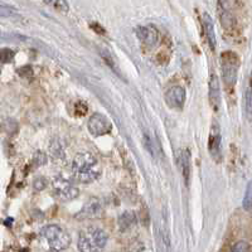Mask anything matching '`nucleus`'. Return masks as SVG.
Masks as SVG:
<instances>
[{"label":"nucleus","mask_w":252,"mask_h":252,"mask_svg":"<svg viewBox=\"0 0 252 252\" xmlns=\"http://www.w3.org/2000/svg\"><path fill=\"white\" fill-rule=\"evenodd\" d=\"M72 174L80 183H91L101 174V166L91 153H80L72 161Z\"/></svg>","instance_id":"obj_1"},{"label":"nucleus","mask_w":252,"mask_h":252,"mask_svg":"<svg viewBox=\"0 0 252 252\" xmlns=\"http://www.w3.org/2000/svg\"><path fill=\"white\" fill-rule=\"evenodd\" d=\"M40 244L47 251L61 252L66 250L71 244L68 233L57 224H48L40 231Z\"/></svg>","instance_id":"obj_2"},{"label":"nucleus","mask_w":252,"mask_h":252,"mask_svg":"<svg viewBox=\"0 0 252 252\" xmlns=\"http://www.w3.org/2000/svg\"><path fill=\"white\" fill-rule=\"evenodd\" d=\"M107 244V235L98 227H89L83 229L78 237L80 252H102Z\"/></svg>","instance_id":"obj_3"},{"label":"nucleus","mask_w":252,"mask_h":252,"mask_svg":"<svg viewBox=\"0 0 252 252\" xmlns=\"http://www.w3.org/2000/svg\"><path fill=\"white\" fill-rule=\"evenodd\" d=\"M238 58L232 52L222 55V78L227 86H233L237 80Z\"/></svg>","instance_id":"obj_4"},{"label":"nucleus","mask_w":252,"mask_h":252,"mask_svg":"<svg viewBox=\"0 0 252 252\" xmlns=\"http://www.w3.org/2000/svg\"><path fill=\"white\" fill-rule=\"evenodd\" d=\"M53 189H55L56 195L64 202L72 201L78 197V189L76 188L75 184L72 183L71 179L63 177V175L55 178Z\"/></svg>","instance_id":"obj_5"},{"label":"nucleus","mask_w":252,"mask_h":252,"mask_svg":"<svg viewBox=\"0 0 252 252\" xmlns=\"http://www.w3.org/2000/svg\"><path fill=\"white\" fill-rule=\"evenodd\" d=\"M87 127L94 136H102V135L111 132L112 124L105 115L100 114V112H94L91 115V118L87 123Z\"/></svg>","instance_id":"obj_6"},{"label":"nucleus","mask_w":252,"mask_h":252,"mask_svg":"<svg viewBox=\"0 0 252 252\" xmlns=\"http://www.w3.org/2000/svg\"><path fill=\"white\" fill-rule=\"evenodd\" d=\"M186 90L182 86H173L165 92V103L170 109H182L186 102Z\"/></svg>","instance_id":"obj_7"},{"label":"nucleus","mask_w":252,"mask_h":252,"mask_svg":"<svg viewBox=\"0 0 252 252\" xmlns=\"http://www.w3.org/2000/svg\"><path fill=\"white\" fill-rule=\"evenodd\" d=\"M135 34L146 46H154L159 39V33L154 27H139L135 29Z\"/></svg>","instance_id":"obj_8"},{"label":"nucleus","mask_w":252,"mask_h":252,"mask_svg":"<svg viewBox=\"0 0 252 252\" xmlns=\"http://www.w3.org/2000/svg\"><path fill=\"white\" fill-rule=\"evenodd\" d=\"M209 154L212 155L216 161H220V134L218 129L217 124H213L212 131L209 135V143H208Z\"/></svg>","instance_id":"obj_9"},{"label":"nucleus","mask_w":252,"mask_h":252,"mask_svg":"<svg viewBox=\"0 0 252 252\" xmlns=\"http://www.w3.org/2000/svg\"><path fill=\"white\" fill-rule=\"evenodd\" d=\"M209 102L213 106V109L217 111L220 105V81L215 73L209 78Z\"/></svg>","instance_id":"obj_10"},{"label":"nucleus","mask_w":252,"mask_h":252,"mask_svg":"<svg viewBox=\"0 0 252 252\" xmlns=\"http://www.w3.org/2000/svg\"><path fill=\"white\" fill-rule=\"evenodd\" d=\"M202 24H203L204 33H206L207 42H208L209 48L215 51L216 49V33H215V24H213V20L211 18V15L204 13L203 19H202Z\"/></svg>","instance_id":"obj_11"},{"label":"nucleus","mask_w":252,"mask_h":252,"mask_svg":"<svg viewBox=\"0 0 252 252\" xmlns=\"http://www.w3.org/2000/svg\"><path fill=\"white\" fill-rule=\"evenodd\" d=\"M101 203L98 202V199H91V201L87 202L85 204V207L82 208L80 213H78V217L81 218H92V217H97L101 213Z\"/></svg>","instance_id":"obj_12"},{"label":"nucleus","mask_w":252,"mask_h":252,"mask_svg":"<svg viewBox=\"0 0 252 252\" xmlns=\"http://www.w3.org/2000/svg\"><path fill=\"white\" fill-rule=\"evenodd\" d=\"M179 160H181V169L182 173H183L184 181H186L187 186H188L189 175H190V153H189L188 149L182 150Z\"/></svg>","instance_id":"obj_13"},{"label":"nucleus","mask_w":252,"mask_h":252,"mask_svg":"<svg viewBox=\"0 0 252 252\" xmlns=\"http://www.w3.org/2000/svg\"><path fill=\"white\" fill-rule=\"evenodd\" d=\"M136 223V216L132 211H125L123 215L119 217V227L121 231H127Z\"/></svg>","instance_id":"obj_14"},{"label":"nucleus","mask_w":252,"mask_h":252,"mask_svg":"<svg viewBox=\"0 0 252 252\" xmlns=\"http://www.w3.org/2000/svg\"><path fill=\"white\" fill-rule=\"evenodd\" d=\"M101 57L103 58L105 63H106L107 66H109L110 68H111L112 71L115 72V73H118V75L120 76V71H119L118 66H116V63H115V61H114V58H112V56L110 55V52H107L106 49H101Z\"/></svg>","instance_id":"obj_15"},{"label":"nucleus","mask_w":252,"mask_h":252,"mask_svg":"<svg viewBox=\"0 0 252 252\" xmlns=\"http://www.w3.org/2000/svg\"><path fill=\"white\" fill-rule=\"evenodd\" d=\"M242 207L245 211H250L252 208V181L249 182L246 187V192H245L244 202H242Z\"/></svg>","instance_id":"obj_16"},{"label":"nucleus","mask_w":252,"mask_h":252,"mask_svg":"<svg viewBox=\"0 0 252 252\" xmlns=\"http://www.w3.org/2000/svg\"><path fill=\"white\" fill-rule=\"evenodd\" d=\"M245 109L249 118H252V86H249L245 92Z\"/></svg>","instance_id":"obj_17"},{"label":"nucleus","mask_w":252,"mask_h":252,"mask_svg":"<svg viewBox=\"0 0 252 252\" xmlns=\"http://www.w3.org/2000/svg\"><path fill=\"white\" fill-rule=\"evenodd\" d=\"M220 22H222L224 28H231V27L233 26V18L227 9H222V12H220Z\"/></svg>","instance_id":"obj_18"},{"label":"nucleus","mask_w":252,"mask_h":252,"mask_svg":"<svg viewBox=\"0 0 252 252\" xmlns=\"http://www.w3.org/2000/svg\"><path fill=\"white\" fill-rule=\"evenodd\" d=\"M44 4L51 6H55L57 10H63V12H67L69 9L67 1H63V0H49V1H44Z\"/></svg>","instance_id":"obj_19"},{"label":"nucleus","mask_w":252,"mask_h":252,"mask_svg":"<svg viewBox=\"0 0 252 252\" xmlns=\"http://www.w3.org/2000/svg\"><path fill=\"white\" fill-rule=\"evenodd\" d=\"M231 252H250V245L246 241H238L237 244L233 245Z\"/></svg>","instance_id":"obj_20"},{"label":"nucleus","mask_w":252,"mask_h":252,"mask_svg":"<svg viewBox=\"0 0 252 252\" xmlns=\"http://www.w3.org/2000/svg\"><path fill=\"white\" fill-rule=\"evenodd\" d=\"M15 56V51L10 48H3L1 49V62L3 63H8L10 61H13Z\"/></svg>","instance_id":"obj_21"},{"label":"nucleus","mask_w":252,"mask_h":252,"mask_svg":"<svg viewBox=\"0 0 252 252\" xmlns=\"http://www.w3.org/2000/svg\"><path fill=\"white\" fill-rule=\"evenodd\" d=\"M51 153L53 155H56L57 158H63V152H62V148H61V144L58 141H53L51 146Z\"/></svg>","instance_id":"obj_22"},{"label":"nucleus","mask_w":252,"mask_h":252,"mask_svg":"<svg viewBox=\"0 0 252 252\" xmlns=\"http://www.w3.org/2000/svg\"><path fill=\"white\" fill-rule=\"evenodd\" d=\"M46 187V182L40 178V179H35L34 181V188L37 189V190H42V189Z\"/></svg>","instance_id":"obj_23"}]
</instances>
